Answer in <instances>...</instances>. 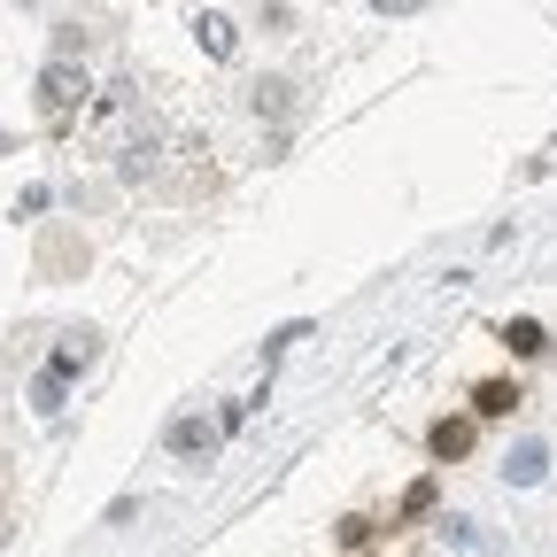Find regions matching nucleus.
Segmentation results:
<instances>
[{"label": "nucleus", "mask_w": 557, "mask_h": 557, "mask_svg": "<svg viewBox=\"0 0 557 557\" xmlns=\"http://www.w3.org/2000/svg\"><path fill=\"white\" fill-rule=\"evenodd\" d=\"M86 94H94V86H86V70L54 54V62L39 70V94H32V101H39V116H47V124H70V116L86 109Z\"/></svg>", "instance_id": "f257e3e1"}, {"label": "nucleus", "mask_w": 557, "mask_h": 557, "mask_svg": "<svg viewBox=\"0 0 557 557\" xmlns=\"http://www.w3.org/2000/svg\"><path fill=\"white\" fill-rule=\"evenodd\" d=\"M426 449H434L442 465H465V457L480 449V418H472V410H449V418H434V434H426Z\"/></svg>", "instance_id": "f03ea898"}, {"label": "nucleus", "mask_w": 557, "mask_h": 557, "mask_svg": "<svg viewBox=\"0 0 557 557\" xmlns=\"http://www.w3.org/2000/svg\"><path fill=\"white\" fill-rule=\"evenodd\" d=\"M519 410V380H480L472 387V418H511Z\"/></svg>", "instance_id": "7ed1b4c3"}, {"label": "nucleus", "mask_w": 557, "mask_h": 557, "mask_svg": "<svg viewBox=\"0 0 557 557\" xmlns=\"http://www.w3.org/2000/svg\"><path fill=\"white\" fill-rule=\"evenodd\" d=\"M171 449H178V457H209V449H218V426H209V418H178V426H171Z\"/></svg>", "instance_id": "20e7f679"}, {"label": "nucleus", "mask_w": 557, "mask_h": 557, "mask_svg": "<svg viewBox=\"0 0 557 557\" xmlns=\"http://www.w3.org/2000/svg\"><path fill=\"white\" fill-rule=\"evenodd\" d=\"M434 504H442V480H434V472H418V480L403 487V504H395V519H426Z\"/></svg>", "instance_id": "39448f33"}, {"label": "nucleus", "mask_w": 557, "mask_h": 557, "mask_svg": "<svg viewBox=\"0 0 557 557\" xmlns=\"http://www.w3.org/2000/svg\"><path fill=\"white\" fill-rule=\"evenodd\" d=\"M542 465H549V457H542V442H519V449L504 457V480H511V487H534V480H542Z\"/></svg>", "instance_id": "423d86ee"}, {"label": "nucleus", "mask_w": 557, "mask_h": 557, "mask_svg": "<svg viewBox=\"0 0 557 557\" xmlns=\"http://www.w3.org/2000/svg\"><path fill=\"white\" fill-rule=\"evenodd\" d=\"M194 39H201V54H218V62H225V54L240 47V32H233V16H201V24H194Z\"/></svg>", "instance_id": "0eeeda50"}, {"label": "nucleus", "mask_w": 557, "mask_h": 557, "mask_svg": "<svg viewBox=\"0 0 557 557\" xmlns=\"http://www.w3.org/2000/svg\"><path fill=\"white\" fill-rule=\"evenodd\" d=\"M504 348H511V357H542V348H549L542 318H511V325H504Z\"/></svg>", "instance_id": "6e6552de"}, {"label": "nucleus", "mask_w": 557, "mask_h": 557, "mask_svg": "<svg viewBox=\"0 0 557 557\" xmlns=\"http://www.w3.org/2000/svg\"><path fill=\"white\" fill-rule=\"evenodd\" d=\"M287 109H295V86L287 78H263L256 86V116H287Z\"/></svg>", "instance_id": "1a4fd4ad"}, {"label": "nucleus", "mask_w": 557, "mask_h": 557, "mask_svg": "<svg viewBox=\"0 0 557 557\" xmlns=\"http://www.w3.org/2000/svg\"><path fill=\"white\" fill-rule=\"evenodd\" d=\"M372 534H380V527H372L364 511H348V519H333V542H341V549H364Z\"/></svg>", "instance_id": "9d476101"}, {"label": "nucleus", "mask_w": 557, "mask_h": 557, "mask_svg": "<svg viewBox=\"0 0 557 557\" xmlns=\"http://www.w3.org/2000/svg\"><path fill=\"white\" fill-rule=\"evenodd\" d=\"M62 387H70V380H54V372H39V387H32V403H39V410L54 418V410H62Z\"/></svg>", "instance_id": "9b49d317"}, {"label": "nucleus", "mask_w": 557, "mask_h": 557, "mask_svg": "<svg viewBox=\"0 0 557 557\" xmlns=\"http://www.w3.org/2000/svg\"><path fill=\"white\" fill-rule=\"evenodd\" d=\"M426 0H372V16H418Z\"/></svg>", "instance_id": "f8f14e48"}, {"label": "nucleus", "mask_w": 557, "mask_h": 557, "mask_svg": "<svg viewBox=\"0 0 557 557\" xmlns=\"http://www.w3.org/2000/svg\"><path fill=\"white\" fill-rule=\"evenodd\" d=\"M549 163H557V139H549V148H542V163H534V171H549Z\"/></svg>", "instance_id": "ddd939ff"}, {"label": "nucleus", "mask_w": 557, "mask_h": 557, "mask_svg": "<svg viewBox=\"0 0 557 557\" xmlns=\"http://www.w3.org/2000/svg\"><path fill=\"white\" fill-rule=\"evenodd\" d=\"M0 504H9V465H0Z\"/></svg>", "instance_id": "4468645a"}, {"label": "nucleus", "mask_w": 557, "mask_h": 557, "mask_svg": "<svg viewBox=\"0 0 557 557\" xmlns=\"http://www.w3.org/2000/svg\"><path fill=\"white\" fill-rule=\"evenodd\" d=\"M9 148H16V139H9V132H0V156H9Z\"/></svg>", "instance_id": "2eb2a0df"}, {"label": "nucleus", "mask_w": 557, "mask_h": 557, "mask_svg": "<svg viewBox=\"0 0 557 557\" xmlns=\"http://www.w3.org/2000/svg\"><path fill=\"white\" fill-rule=\"evenodd\" d=\"M0 542H9V527H0Z\"/></svg>", "instance_id": "dca6fc26"}]
</instances>
